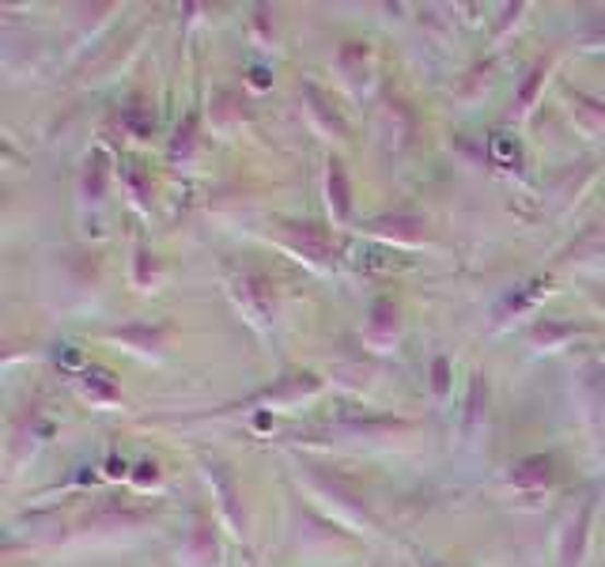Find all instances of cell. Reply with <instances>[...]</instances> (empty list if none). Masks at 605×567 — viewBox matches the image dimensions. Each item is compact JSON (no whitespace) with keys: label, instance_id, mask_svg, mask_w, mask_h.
<instances>
[{"label":"cell","instance_id":"obj_2","mask_svg":"<svg viewBox=\"0 0 605 567\" xmlns=\"http://www.w3.org/2000/svg\"><path fill=\"white\" fill-rule=\"evenodd\" d=\"M591 511H594V504H591V499H583V504H579V511L571 515L568 533H564V548H560V567H579V564H583V541H586V525H591Z\"/></svg>","mask_w":605,"mask_h":567},{"label":"cell","instance_id":"obj_16","mask_svg":"<svg viewBox=\"0 0 605 567\" xmlns=\"http://www.w3.org/2000/svg\"><path fill=\"white\" fill-rule=\"evenodd\" d=\"M431 386H436V393H447V386H451V382H447V359L443 356L436 359V382H431Z\"/></svg>","mask_w":605,"mask_h":567},{"label":"cell","instance_id":"obj_4","mask_svg":"<svg viewBox=\"0 0 605 567\" xmlns=\"http://www.w3.org/2000/svg\"><path fill=\"white\" fill-rule=\"evenodd\" d=\"M424 216H408V212H402V216H379L371 220V232L375 235H387V238H405V243H420L424 238Z\"/></svg>","mask_w":605,"mask_h":567},{"label":"cell","instance_id":"obj_14","mask_svg":"<svg viewBox=\"0 0 605 567\" xmlns=\"http://www.w3.org/2000/svg\"><path fill=\"white\" fill-rule=\"evenodd\" d=\"M190 144H193V118L186 121V129H178V141L170 147V155L178 160V152H190Z\"/></svg>","mask_w":605,"mask_h":567},{"label":"cell","instance_id":"obj_9","mask_svg":"<svg viewBox=\"0 0 605 567\" xmlns=\"http://www.w3.org/2000/svg\"><path fill=\"white\" fill-rule=\"evenodd\" d=\"M103 193H106V167H103V155L95 152L84 170V197L87 201H103Z\"/></svg>","mask_w":605,"mask_h":567},{"label":"cell","instance_id":"obj_15","mask_svg":"<svg viewBox=\"0 0 605 567\" xmlns=\"http://www.w3.org/2000/svg\"><path fill=\"white\" fill-rule=\"evenodd\" d=\"M394 315V307H390V303H379V307H375V326H379V330H390V326L398 322V318H390Z\"/></svg>","mask_w":605,"mask_h":567},{"label":"cell","instance_id":"obj_17","mask_svg":"<svg viewBox=\"0 0 605 567\" xmlns=\"http://www.w3.org/2000/svg\"><path fill=\"white\" fill-rule=\"evenodd\" d=\"M424 567H443V564H436V560H428V564H424Z\"/></svg>","mask_w":605,"mask_h":567},{"label":"cell","instance_id":"obj_8","mask_svg":"<svg viewBox=\"0 0 605 567\" xmlns=\"http://www.w3.org/2000/svg\"><path fill=\"white\" fill-rule=\"evenodd\" d=\"M84 393L92 401H118V382L103 367H87L84 371Z\"/></svg>","mask_w":605,"mask_h":567},{"label":"cell","instance_id":"obj_13","mask_svg":"<svg viewBox=\"0 0 605 567\" xmlns=\"http://www.w3.org/2000/svg\"><path fill=\"white\" fill-rule=\"evenodd\" d=\"M126 178H129V186H133L137 201L149 204V197H152V182H149V175H144V170H141V163H129V167H126Z\"/></svg>","mask_w":605,"mask_h":567},{"label":"cell","instance_id":"obj_7","mask_svg":"<svg viewBox=\"0 0 605 567\" xmlns=\"http://www.w3.org/2000/svg\"><path fill=\"white\" fill-rule=\"evenodd\" d=\"M325 186H330V204L341 220L348 216V175H345V163L330 160V175H325Z\"/></svg>","mask_w":605,"mask_h":567},{"label":"cell","instance_id":"obj_11","mask_svg":"<svg viewBox=\"0 0 605 567\" xmlns=\"http://www.w3.org/2000/svg\"><path fill=\"white\" fill-rule=\"evenodd\" d=\"M190 548L198 553L201 564H216V538H212V530H209V522H204V519H201L198 525H193Z\"/></svg>","mask_w":605,"mask_h":567},{"label":"cell","instance_id":"obj_12","mask_svg":"<svg viewBox=\"0 0 605 567\" xmlns=\"http://www.w3.org/2000/svg\"><path fill=\"white\" fill-rule=\"evenodd\" d=\"M545 72H549V64H545V61H537L534 69H530L526 84H522V92H519V110H526V106L537 98V87L545 84Z\"/></svg>","mask_w":605,"mask_h":567},{"label":"cell","instance_id":"obj_6","mask_svg":"<svg viewBox=\"0 0 605 567\" xmlns=\"http://www.w3.org/2000/svg\"><path fill=\"white\" fill-rule=\"evenodd\" d=\"M511 481L519 484V488H545V484L553 481V462L549 458H526V462L514 465Z\"/></svg>","mask_w":605,"mask_h":567},{"label":"cell","instance_id":"obj_5","mask_svg":"<svg viewBox=\"0 0 605 567\" xmlns=\"http://www.w3.org/2000/svg\"><path fill=\"white\" fill-rule=\"evenodd\" d=\"M288 243L310 261H325V258H330V238L318 232V227H310V224H302V227L292 224L288 227Z\"/></svg>","mask_w":605,"mask_h":567},{"label":"cell","instance_id":"obj_10","mask_svg":"<svg viewBox=\"0 0 605 567\" xmlns=\"http://www.w3.org/2000/svg\"><path fill=\"white\" fill-rule=\"evenodd\" d=\"M118 341H129V344H137L141 352H152V349H159V341H163V330L159 326H129V330H118L114 333Z\"/></svg>","mask_w":605,"mask_h":567},{"label":"cell","instance_id":"obj_1","mask_svg":"<svg viewBox=\"0 0 605 567\" xmlns=\"http://www.w3.org/2000/svg\"><path fill=\"white\" fill-rule=\"evenodd\" d=\"M235 295H239V303L253 315V322H269V318H273L276 295L265 276H258V273L239 276V281H235Z\"/></svg>","mask_w":605,"mask_h":567},{"label":"cell","instance_id":"obj_3","mask_svg":"<svg viewBox=\"0 0 605 567\" xmlns=\"http://www.w3.org/2000/svg\"><path fill=\"white\" fill-rule=\"evenodd\" d=\"M204 470H209V481L220 488V504H224V511H227V519H232V525H239V533H242V525H247V519H242V504H239V488H235V481H232V473L224 470L220 462H204Z\"/></svg>","mask_w":605,"mask_h":567}]
</instances>
